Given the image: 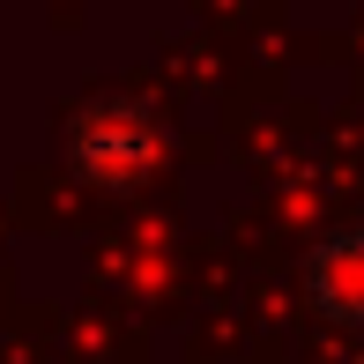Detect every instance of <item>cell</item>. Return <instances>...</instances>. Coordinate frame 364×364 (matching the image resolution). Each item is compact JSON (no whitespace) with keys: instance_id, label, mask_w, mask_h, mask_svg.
Listing matches in <instances>:
<instances>
[{"instance_id":"1","label":"cell","mask_w":364,"mask_h":364,"mask_svg":"<svg viewBox=\"0 0 364 364\" xmlns=\"http://www.w3.org/2000/svg\"><path fill=\"white\" fill-rule=\"evenodd\" d=\"M305 297L335 327H364V230H335L305 253Z\"/></svg>"}]
</instances>
